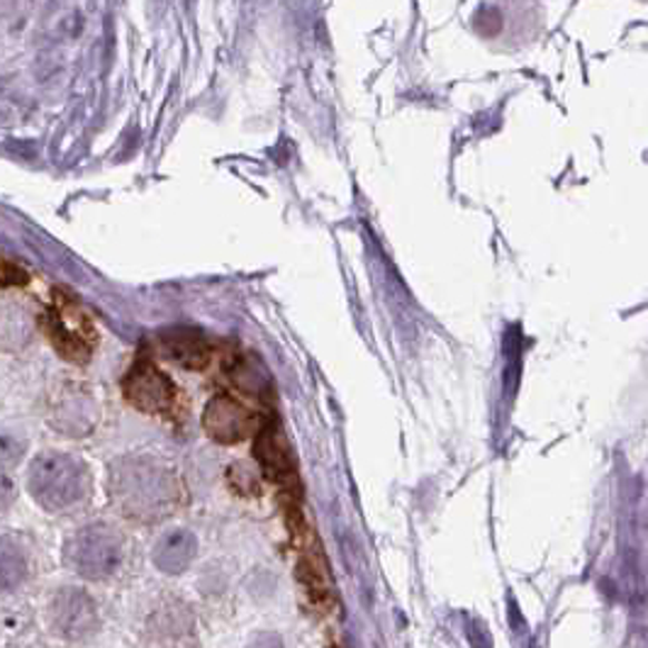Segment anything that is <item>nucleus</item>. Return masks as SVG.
I'll list each match as a JSON object with an SVG mask.
<instances>
[{"mask_svg": "<svg viewBox=\"0 0 648 648\" xmlns=\"http://www.w3.org/2000/svg\"><path fill=\"white\" fill-rule=\"evenodd\" d=\"M262 426H264L262 414L246 408L229 393L215 395L210 403H207L203 414L205 434L219 444L244 442V439H249L252 434H258Z\"/></svg>", "mask_w": 648, "mask_h": 648, "instance_id": "obj_8", "label": "nucleus"}, {"mask_svg": "<svg viewBox=\"0 0 648 648\" xmlns=\"http://www.w3.org/2000/svg\"><path fill=\"white\" fill-rule=\"evenodd\" d=\"M193 556H196V539L186 529H174L159 539L151 559L161 573L178 576L190 566Z\"/></svg>", "mask_w": 648, "mask_h": 648, "instance_id": "obj_12", "label": "nucleus"}, {"mask_svg": "<svg viewBox=\"0 0 648 648\" xmlns=\"http://www.w3.org/2000/svg\"><path fill=\"white\" fill-rule=\"evenodd\" d=\"M22 453H24V446L18 442V439L0 436V471L8 473L10 469H16L22 459Z\"/></svg>", "mask_w": 648, "mask_h": 648, "instance_id": "obj_13", "label": "nucleus"}, {"mask_svg": "<svg viewBox=\"0 0 648 648\" xmlns=\"http://www.w3.org/2000/svg\"><path fill=\"white\" fill-rule=\"evenodd\" d=\"M49 334H51V340H55L59 354L67 356L69 361H79V364L88 361L98 340L94 322L88 320V315L79 305L71 303L69 297L59 291L55 295Z\"/></svg>", "mask_w": 648, "mask_h": 648, "instance_id": "obj_6", "label": "nucleus"}, {"mask_svg": "<svg viewBox=\"0 0 648 648\" xmlns=\"http://www.w3.org/2000/svg\"><path fill=\"white\" fill-rule=\"evenodd\" d=\"M110 500L132 522H159L174 510L176 483L161 465L145 459H127L112 465Z\"/></svg>", "mask_w": 648, "mask_h": 648, "instance_id": "obj_1", "label": "nucleus"}, {"mask_svg": "<svg viewBox=\"0 0 648 648\" xmlns=\"http://www.w3.org/2000/svg\"><path fill=\"white\" fill-rule=\"evenodd\" d=\"M122 393L129 405L147 414H168L178 403V387L149 359H139L122 379Z\"/></svg>", "mask_w": 648, "mask_h": 648, "instance_id": "obj_7", "label": "nucleus"}, {"mask_svg": "<svg viewBox=\"0 0 648 648\" xmlns=\"http://www.w3.org/2000/svg\"><path fill=\"white\" fill-rule=\"evenodd\" d=\"M45 629L67 646L88 644L100 631V607L81 586H59L42 607Z\"/></svg>", "mask_w": 648, "mask_h": 648, "instance_id": "obj_4", "label": "nucleus"}, {"mask_svg": "<svg viewBox=\"0 0 648 648\" xmlns=\"http://www.w3.org/2000/svg\"><path fill=\"white\" fill-rule=\"evenodd\" d=\"M254 456L258 463H262V471L271 478V481H276L288 490H297L295 461L291 456V449L288 444H285L283 434L274 424H264L262 430H258Z\"/></svg>", "mask_w": 648, "mask_h": 648, "instance_id": "obj_10", "label": "nucleus"}, {"mask_svg": "<svg viewBox=\"0 0 648 648\" xmlns=\"http://www.w3.org/2000/svg\"><path fill=\"white\" fill-rule=\"evenodd\" d=\"M141 639L147 648H196L198 634L190 607L174 598L151 605L141 627Z\"/></svg>", "mask_w": 648, "mask_h": 648, "instance_id": "obj_5", "label": "nucleus"}, {"mask_svg": "<svg viewBox=\"0 0 648 648\" xmlns=\"http://www.w3.org/2000/svg\"><path fill=\"white\" fill-rule=\"evenodd\" d=\"M28 276H24V271L12 266L6 258H0V285H12V283H24Z\"/></svg>", "mask_w": 648, "mask_h": 648, "instance_id": "obj_15", "label": "nucleus"}, {"mask_svg": "<svg viewBox=\"0 0 648 648\" xmlns=\"http://www.w3.org/2000/svg\"><path fill=\"white\" fill-rule=\"evenodd\" d=\"M61 561L86 582H108L122 570L125 539L106 522L84 524L63 541Z\"/></svg>", "mask_w": 648, "mask_h": 648, "instance_id": "obj_3", "label": "nucleus"}, {"mask_svg": "<svg viewBox=\"0 0 648 648\" xmlns=\"http://www.w3.org/2000/svg\"><path fill=\"white\" fill-rule=\"evenodd\" d=\"M35 580V556L16 534H0V598L28 590Z\"/></svg>", "mask_w": 648, "mask_h": 648, "instance_id": "obj_9", "label": "nucleus"}, {"mask_svg": "<svg viewBox=\"0 0 648 648\" xmlns=\"http://www.w3.org/2000/svg\"><path fill=\"white\" fill-rule=\"evenodd\" d=\"M249 648H283V639L274 631H262L252 639Z\"/></svg>", "mask_w": 648, "mask_h": 648, "instance_id": "obj_16", "label": "nucleus"}, {"mask_svg": "<svg viewBox=\"0 0 648 648\" xmlns=\"http://www.w3.org/2000/svg\"><path fill=\"white\" fill-rule=\"evenodd\" d=\"M161 352L178 366H184L188 371H203L210 364L213 346L198 332L176 330L161 336Z\"/></svg>", "mask_w": 648, "mask_h": 648, "instance_id": "obj_11", "label": "nucleus"}, {"mask_svg": "<svg viewBox=\"0 0 648 648\" xmlns=\"http://www.w3.org/2000/svg\"><path fill=\"white\" fill-rule=\"evenodd\" d=\"M12 500H16V483L6 471H0V514L10 508Z\"/></svg>", "mask_w": 648, "mask_h": 648, "instance_id": "obj_14", "label": "nucleus"}, {"mask_svg": "<svg viewBox=\"0 0 648 648\" xmlns=\"http://www.w3.org/2000/svg\"><path fill=\"white\" fill-rule=\"evenodd\" d=\"M28 492L49 514L71 512L90 495V473L84 461L69 453L45 451L30 463Z\"/></svg>", "mask_w": 648, "mask_h": 648, "instance_id": "obj_2", "label": "nucleus"}]
</instances>
